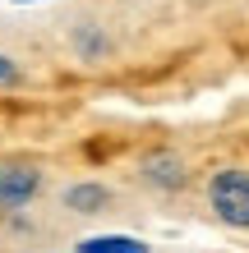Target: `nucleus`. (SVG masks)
I'll return each mask as SVG.
<instances>
[{"instance_id": "4", "label": "nucleus", "mask_w": 249, "mask_h": 253, "mask_svg": "<svg viewBox=\"0 0 249 253\" xmlns=\"http://www.w3.org/2000/svg\"><path fill=\"white\" fill-rule=\"evenodd\" d=\"M60 203L69 207V212H79V216H97V212H106V207H111V189L97 184V180H79V184L65 189Z\"/></svg>"}, {"instance_id": "7", "label": "nucleus", "mask_w": 249, "mask_h": 253, "mask_svg": "<svg viewBox=\"0 0 249 253\" xmlns=\"http://www.w3.org/2000/svg\"><path fill=\"white\" fill-rule=\"evenodd\" d=\"M19 79H23V74H19V65H14L9 55L0 51V87H19Z\"/></svg>"}, {"instance_id": "2", "label": "nucleus", "mask_w": 249, "mask_h": 253, "mask_svg": "<svg viewBox=\"0 0 249 253\" xmlns=\"http://www.w3.org/2000/svg\"><path fill=\"white\" fill-rule=\"evenodd\" d=\"M42 193V170L23 161H0V212H19Z\"/></svg>"}, {"instance_id": "6", "label": "nucleus", "mask_w": 249, "mask_h": 253, "mask_svg": "<svg viewBox=\"0 0 249 253\" xmlns=\"http://www.w3.org/2000/svg\"><path fill=\"white\" fill-rule=\"evenodd\" d=\"M74 51L83 55V60H101V55L111 51V42H106V33H101V28H74Z\"/></svg>"}, {"instance_id": "3", "label": "nucleus", "mask_w": 249, "mask_h": 253, "mask_svg": "<svg viewBox=\"0 0 249 253\" xmlns=\"http://www.w3.org/2000/svg\"><path fill=\"white\" fill-rule=\"evenodd\" d=\"M139 175H143V184H152V189H162V193L185 189V180H189L185 161L175 157V152H148V157L139 161Z\"/></svg>"}, {"instance_id": "8", "label": "nucleus", "mask_w": 249, "mask_h": 253, "mask_svg": "<svg viewBox=\"0 0 249 253\" xmlns=\"http://www.w3.org/2000/svg\"><path fill=\"white\" fill-rule=\"evenodd\" d=\"M14 5H33V0H14Z\"/></svg>"}, {"instance_id": "5", "label": "nucleus", "mask_w": 249, "mask_h": 253, "mask_svg": "<svg viewBox=\"0 0 249 253\" xmlns=\"http://www.w3.org/2000/svg\"><path fill=\"white\" fill-rule=\"evenodd\" d=\"M79 253H152L139 235H88L79 240Z\"/></svg>"}, {"instance_id": "1", "label": "nucleus", "mask_w": 249, "mask_h": 253, "mask_svg": "<svg viewBox=\"0 0 249 253\" xmlns=\"http://www.w3.org/2000/svg\"><path fill=\"white\" fill-rule=\"evenodd\" d=\"M208 207L212 216L231 230H249V170L240 166H222L208 180Z\"/></svg>"}]
</instances>
